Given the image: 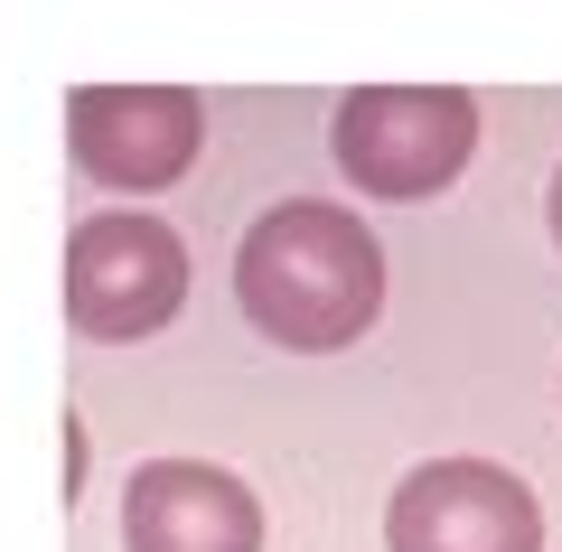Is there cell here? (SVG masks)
<instances>
[{
	"mask_svg": "<svg viewBox=\"0 0 562 552\" xmlns=\"http://www.w3.org/2000/svg\"><path fill=\"white\" fill-rule=\"evenodd\" d=\"M235 300L272 347L291 356H328L347 337L375 328L384 309V254L366 235V216L319 198H291V206H262L254 235L235 254Z\"/></svg>",
	"mask_w": 562,
	"mask_h": 552,
	"instance_id": "obj_1",
	"label": "cell"
},
{
	"mask_svg": "<svg viewBox=\"0 0 562 552\" xmlns=\"http://www.w3.org/2000/svg\"><path fill=\"white\" fill-rule=\"evenodd\" d=\"M328 150L366 198H431L479 150V103L460 85H366L338 103Z\"/></svg>",
	"mask_w": 562,
	"mask_h": 552,
	"instance_id": "obj_2",
	"label": "cell"
},
{
	"mask_svg": "<svg viewBox=\"0 0 562 552\" xmlns=\"http://www.w3.org/2000/svg\"><path fill=\"white\" fill-rule=\"evenodd\" d=\"M188 300V254L160 216H85L66 235V318L85 337H150Z\"/></svg>",
	"mask_w": 562,
	"mask_h": 552,
	"instance_id": "obj_3",
	"label": "cell"
},
{
	"mask_svg": "<svg viewBox=\"0 0 562 552\" xmlns=\"http://www.w3.org/2000/svg\"><path fill=\"white\" fill-rule=\"evenodd\" d=\"M198 140H206V103L188 85H76L66 94V150L94 188L150 198L169 178H188Z\"/></svg>",
	"mask_w": 562,
	"mask_h": 552,
	"instance_id": "obj_4",
	"label": "cell"
},
{
	"mask_svg": "<svg viewBox=\"0 0 562 552\" xmlns=\"http://www.w3.org/2000/svg\"><path fill=\"white\" fill-rule=\"evenodd\" d=\"M384 552H543V506L497 459H431L384 506Z\"/></svg>",
	"mask_w": 562,
	"mask_h": 552,
	"instance_id": "obj_5",
	"label": "cell"
},
{
	"mask_svg": "<svg viewBox=\"0 0 562 552\" xmlns=\"http://www.w3.org/2000/svg\"><path fill=\"white\" fill-rule=\"evenodd\" d=\"M122 543L132 552H262V506L235 469L150 459L122 487Z\"/></svg>",
	"mask_w": 562,
	"mask_h": 552,
	"instance_id": "obj_6",
	"label": "cell"
},
{
	"mask_svg": "<svg viewBox=\"0 0 562 552\" xmlns=\"http://www.w3.org/2000/svg\"><path fill=\"white\" fill-rule=\"evenodd\" d=\"M85 487V431H76V413H66V496Z\"/></svg>",
	"mask_w": 562,
	"mask_h": 552,
	"instance_id": "obj_7",
	"label": "cell"
},
{
	"mask_svg": "<svg viewBox=\"0 0 562 552\" xmlns=\"http://www.w3.org/2000/svg\"><path fill=\"white\" fill-rule=\"evenodd\" d=\"M543 206H553V244H562V169H553V198H543Z\"/></svg>",
	"mask_w": 562,
	"mask_h": 552,
	"instance_id": "obj_8",
	"label": "cell"
}]
</instances>
